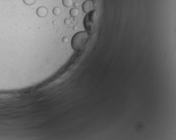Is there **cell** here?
Returning a JSON list of instances; mask_svg holds the SVG:
<instances>
[{
    "mask_svg": "<svg viewBox=\"0 0 176 140\" xmlns=\"http://www.w3.org/2000/svg\"><path fill=\"white\" fill-rule=\"evenodd\" d=\"M89 39L88 32H79L75 34L71 39V47L76 51L83 50Z\"/></svg>",
    "mask_w": 176,
    "mask_h": 140,
    "instance_id": "cell-1",
    "label": "cell"
},
{
    "mask_svg": "<svg viewBox=\"0 0 176 140\" xmlns=\"http://www.w3.org/2000/svg\"><path fill=\"white\" fill-rule=\"evenodd\" d=\"M96 17V12L92 11L85 16L84 19V25L88 32H90L93 28Z\"/></svg>",
    "mask_w": 176,
    "mask_h": 140,
    "instance_id": "cell-2",
    "label": "cell"
},
{
    "mask_svg": "<svg viewBox=\"0 0 176 140\" xmlns=\"http://www.w3.org/2000/svg\"><path fill=\"white\" fill-rule=\"evenodd\" d=\"M82 9L84 12L87 14L92 12L94 10L93 1L91 0H87L86 1H85L82 5Z\"/></svg>",
    "mask_w": 176,
    "mask_h": 140,
    "instance_id": "cell-3",
    "label": "cell"
},
{
    "mask_svg": "<svg viewBox=\"0 0 176 140\" xmlns=\"http://www.w3.org/2000/svg\"><path fill=\"white\" fill-rule=\"evenodd\" d=\"M36 14L40 17H44L48 15V11L45 7H40L36 11Z\"/></svg>",
    "mask_w": 176,
    "mask_h": 140,
    "instance_id": "cell-4",
    "label": "cell"
},
{
    "mask_svg": "<svg viewBox=\"0 0 176 140\" xmlns=\"http://www.w3.org/2000/svg\"><path fill=\"white\" fill-rule=\"evenodd\" d=\"M70 14L72 17H76L79 15V10L75 8L72 9L70 11Z\"/></svg>",
    "mask_w": 176,
    "mask_h": 140,
    "instance_id": "cell-5",
    "label": "cell"
},
{
    "mask_svg": "<svg viewBox=\"0 0 176 140\" xmlns=\"http://www.w3.org/2000/svg\"><path fill=\"white\" fill-rule=\"evenodd\" d=\"M63 4L66 7H70L73 5L72 0H63Z\"/></svg>",
    "mask_w": 176,
    "mask_h": 140,
    "instance_id": "cell-6",
    "label": "cell"
},
{
    "mask_svg": "<svg viewBox=\"0 0 176 140\" xmlns=\"http://www.w3.org/2000/svg\"><path fill=\"white\" fill-rule=\"evenodd\" d=\"M61 13V10L59 7H55L53 9V14L56 16H59Z\"/></svg>",
    "mask_w": 176,
    "mask_h": 140,
    "instance_id": "cell-7",
    "label": "cell"
},
{
    "mask_svg": "<svg viewBox=\"0 0 176 140\" xmlns=\"http://www.w3.org/2000/svg\"><path fill=\"white\" fill-rule=\"evenodd\" d=\"M25 4L26 5H34L36 0H23Z\"/></svg>",
    "mask_w": 176,
    "mask_h": 140,
    "instance_id": "cell-8",
    "label": "cell"
},
{
    "mask_svg": "<svg viewBox=\"0 0 176 140\" xmlns=\"http://www.w3.org/2000/svg\"><path fill=\"white\" fill-rule=\"evenodd\" d=\"M64 22H65V24H70V20L68 19H66L64 20Z\"/></svg>",
    "mask_w": 176,
    "mask_h": 140,
    "instance_id": "cell-9",
    "label": "cell"
},
{
    "mask_svg": "<svg viewBox=\"0 0 176 140\" xmlns=\"http://www.w3.org/2000/svg\"><path fill=\"white\" fill-rule=\"evenodd\" d=\"M68 41V39L67 37H64V38L63 39V42L66 43V42H67Z\"/></svg>",
    "mask_w": 176,
    "mask_h": 140,
    "instance_id": "cell-10",
    "label": "cell"
},
{
    "mask_svg": "<svg viewBox=\"0 0 176 140\" xmlns=\"http://www.w3.org/2000/svg\"><path fill=\"white\" fill-rule=\"evenodd\" d=\"M79 5L78 3H74V6L75 7H78Z\"/></svg>",
    "mask_w": 176,
    "mask_h": 140,
    "instance_id": "cell-11",
    "label": "cell"
},
{
    "mask_svg": "<svg viewBox=\"0 0 176 140\" xmlns=\"http://www.w3.org/2000/svg\"><path fill=\"white\" fill-rule=\"evenodd\" d=\"M4 1H7V0H4Z\"/></svg>",
    "mask_w": 176,
    "mask_h": 140,
    "instance_id": "cell-12",
    "label": "cell"
}]
</instances>
